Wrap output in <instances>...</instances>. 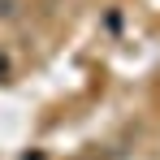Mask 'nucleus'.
Listing matches in <instances>:
<instances>
[{
	"label": "nucleus",
	"instance_id": "f257e3e1",
	"mask_svg": "<svg viewBox=\"0 0 160 160\" xmlns=\"http://www.w3.org/2000/svg\"><path fill=\"white\" fill-rule=\"evenodd\" d=\"M18 13H22V0H0V22L18 18Z\"/></svg>",
	"mask_w": 160,
	"mask_h": 160
}]
</instances>
